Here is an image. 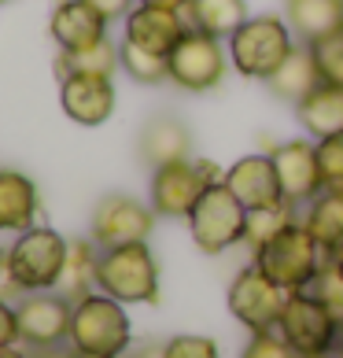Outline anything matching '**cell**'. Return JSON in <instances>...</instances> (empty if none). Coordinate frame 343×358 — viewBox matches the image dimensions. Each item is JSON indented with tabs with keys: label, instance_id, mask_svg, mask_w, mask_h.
Masks as SVG:
<instances>
[{
	"label": "cell",
	"instance_id": "cell-1",
	"mask_svg": "<svg viewBox=\"0 0 343 358\" xmlns=\"http://www.w3.org/2000/svg\"><path fill=\"white\" fill-rule=\"evenodd\" d=\"M67 340H71V351L82 358H122L129 351V340H133L126 303L103 296L100 288L74 299Z\"/></svg>",
	"mask_w": 343,
	"mask_h": 358
},
{
	"label": "cell",
	"instance_id": "cell-2",
	"mask_svg": "<svg viewBox=\"0 0 343 358\" xmlns=\"http://www.w3.org/2000/svg\"><path fill=\"white\" fill-rule=\"evenodd\" d=\"M255 266L270 277L277 288L284 292H302L310 288V281L325 266V251L314 241V233L302 222H288L284 229H277L270 241H262L255 248Z\"/></svg>",
	"mask_w": 343,
	"mask_h": 358
},
{
	"label": "cell",
	"instance_id": "cell-3",
	"mask_svg": "<svg viewBox=\"0 0 343 358\" xmlns=\"http://www.w3.org/2000/svg\"><path fill=\"white\" fill-rule=\"evenodd\" d=\"M67 251H71V241L63 233H56L52 225H34V229L19 233L4 255L11 288L19 292L59 288L63 270H67Z\"/></svg>",
	"mask_w": 343,
	"mask_h": 358
},
{
	"label": "cell",
	"instance_id": "cell-4",
	"mask_svg": "<svg viewBox=\"0 0 343 358\" xmlns=\"http://www.w3.org/2000/svg\"><path fill=\"white\" fill-rule=\"evenodd\" d=\"M295 37L292 26L277 15H247L240 30L229 37V59L244 78L255 82H270L281 71V63L292 56Z\"/></svg>",
	"mask_w": 343,
	"mask_h": 358
},
{
	"label": "cell",
	"instance_id": "cell-5",
	"mask_svg": "<svg viewBox=\"0 0 343 358\" xmlns=\"http://www.w3.org/2000/svg\"><path fill=\"white\" fill-rule=\"evenodd\" d=\"M96 288L118 303H155L159 299V262L148 241L100 251Z\"/></svg>",
	"mask_w": 343,
	"mask_h": 358
},
{
	"label": "cell",
	"instance_id": "cell-6",
	"mask_svg": "<svg viewBox=\"0 0 343 358\" xmlns=\"http://www.w3.org/2000/svg\"><path fill=\"white\" fill-rule=\"evenodd\" d=\"M277 333L284 336V343L299 358H328L343 340V325L318 296H310V292H288Z\"/></svg>",
	"mask_w": 343,
	"mask_h": 358
},
{
	"label": "cell",
	"instance_id": "cell-7",
	"mask_svg": "<svg viewBox=\"0 0 343 358\" xmlns=\"http://www.w3.org/2000/svg\"><path fill=\"white\" fill-rule=\"evenodd\" d=\"M189 233L203 255H221L247 236V207L229 192L226 181H214L192 207Z\"/></svg>",
	"mask_w": 343,
	"mask_h": 358
},
{
	"label": "cell",
	"instance_id": "cell-8",
	"mask_svg": "<svg viewBox=\"0 0 343 358\" xmlns=\"http://www.w3.org/2000/svg\"><path fill=\"white\" fill-rule=\"evenodd\" d=\"M226 174H218L214 163L207 159H174L166 166L152 170V210L163 218H189L192 207L200 203V196L210 189L214 181Z\"/></svg>",
	"mask_w": 343,
	"mask_h": 358
},
{
	"label": "cell",
	"instance_id": "cell-9",
	"mask_svg": "<svg viewBox=\"0 0 343 358\" xmlns=\"http://www.w3.org/2000/svg\"><path fill=\"white\" fill-rule=\"evenodd\" d=\"M170 82L184 92H210L221 78H226V48L221 37L200 34L189 26V34L174 45V52L166 56Z\"/></svg>",
	"mask_w": 343,
	"mask_h": 358
},
{
	"label": "cell",
	"instance_id": "cell-10",
	"mask_svg": "<svg viewBox=\"0 0 343 358\" xmlns=\"http://www.w3.org/2000/svg\"><path fill=\"white\" fill-rule=\"evenodd\" d=\"M226 299H229V314L247 329V333H270V329H277V322H281L288 292L277 288L251 262L247 270H240L233 277Z\"/></svg>",
	"mask_w": 343,
	"mask_h": 358
},
{
	"label": "cell",
	"instance_id": "cell-11",
	"mask_svg": "<svg viewBox=\"0 0 343 358\" xmlns=\"http://www.w3.org/2000/svg\"><path fill=\"white\" fill-rule=\"evenodd\" d=\"M155 225V210L148 203L133 200V196H103L92 210V244L100 251L108 248H122V244H140L152 236Z\"/></svg>",
	"mask_w": 343,
	"mask_h": 358
},
{
	"label": "cell",
	"instance_id": "cell-12",
	"mask_svg": "<svg viewBox=\"0 0 343 358\" xmlns=\"http://www.w3.org/2000/svg\"><path fill=\"white\" fill-rule=\"evenodd\" d=\"M71 314H74V299H67L63 292L59 296L56 292H30L15 307L19 340L37 351L59 348L71 336Z\"/></svg>",
	"mask_w": 343,
	"mask_h": 358
},
{
	"label": "cell",
	"instance_id": "cell-13",
	"mask_svg": "<svg viewBox=\"0 0 343 358\" xmlns=\"http://www.w3.org/2000/svg\"><path fill=\"white\" fill-rule=\"evenodd\" d=\"M273 166L288 203H310L325 189L318 166V141H288L273 148Z\"/></svg>",
	"mask_w": 343,
	"mask_h": 358
},
{
	"label": "cell",
	"instance_id": "cell-14",
	"mask_svg": "<svg viewBox=\"0 0 343 358\" xmlns=\"http://www.w3.org/2000/svg\"><path fill=\"white\" fill-rule=\"evenodd\" d=\"M59 103L71 122L103 126L115 111V85L103 74H67L59 78Z\"/></svg>",
	"mask_w": 343,
	"mask_h": 358
},
{
	"label": "cell",
	"instance_id": "cell-15",
	"mask_svg": "<svg viewBox=\"0 0 343 358\" xmlns=\"http://www.w3.org/2000/svg\"><path fill=\"white\" fill-rule=\"evenodd\" d=\"M229 192L240 200L247 210H258V207H277L284 203V192H281V178H277V166H273V155H244L226 170Z\"/></svg>",
	"mask_w": 343,
	"mask_h": 358
},
{
	"label": "cell",
	"instance_id": "cell-16",
	"mask_svg": "<svg viewBox=\"0 0 343 358\" xmlns=\"http://www.w3.org/2000/svg\"><path fill=\"white\" fill-rule=\"evenodd\" d=\"M184 34H189V22H184L181 11H170V8L137 4L126 15V41L144 52H155V56H170Z\"/></svg>",
	"mask_w": 343,
	"mask_h": 358
},
{
	"label": "cell",
	"instance_id": "cell-17",
	"mask_svg": "<svg viewBox=\"0 0 343 358\" xmlns=\"http://www.w3.org/2000/svg\"><path fill=\"white\" fill-rule=\"evenodd\" d=\"M48 30L56 37L59 52H85L108 37V19L89 0H59Z\"/></svg>",
	"mask_w": 343,
	"mask_h": 358
},
{
	"label": "cell",
	"instance_id": "cell-18",
	"mask_svg": "<svg viewBox=\"0 0 343 358\" xmlns=\"http://www.w3.org/2000/svg\"><path fill=\"white\" fill-rule=\"evenodd\" d=\"M37 218V185L19 170H0V233H26Z\"/></svg>",
	"mask_w": 343,
	"mask_h": 358
},
{
	"label": "cell",
	"instance_id": "cell-19",
	"mask_svg": "<svg viewBox=\"0 0 343 358\" xmlns=\"http://www.w3.org/2000/svg\"><path fill=\"white\" fill-rule=\"evenodd\" d=\"M302 225H307L314 233V241L321 244L325 259H336L343 251V189H321L307 203Z\"/></svg>",
	"mask_w": 343,
	"mask_h": 358
},
{
	"label": "cell",
	"instance_id": "cell-20",
	"mask_svg": "<svg viewBox=\"0 0 343 358\" xmlns=\"http://www.w3.org/2000/svg\"><path fill=\"white\" fill-rule=\"evenodd\" d=\"M295 115H299L302 129H307L314 141L343 134V89L321 82L318 89L307 92V96L295 103Z\"/></svg>",
	"mask_w": 343,
	"mask_h": 358
},
{
	"label": "cell",
	"instance_id": "cell-21",
	"mask_svg": "<svg viewBox=\"0 0 343 358\" xmlns=\"http://www.w3.org/2000/svg\"><path fill=\"white\" fill-rule=\"evenodd\" d=\"M140 155H144V163H152V170L174 163V159H189L192 137L177 118H152L140 134Z\"/></svg>",
	"mask_w": 343,
	"mask_h": 358
},
{
	"label": "cell",
	"instance_id": "cell-22",
	"mask_svg": "<svg viewBox=\"0 0 343 358\" xmlns=\"http://www.w3.org/2000/svg\"><path fill=\"white\" fill-rule=\"evenodd\" d=\"M266 85H270L273 96L292 100V103H299L302 96H307V92L318 89V85H321V74H318V63H314L310 45H307V41L295 45V48H292V56L281 63V71H277Z\"/></svg>",
	"mask_w": 343,
	"mask_h": 358
},
{
	"label": "cell",
	"instance_id": "cell-23",
	"mask_svg": "<svg viewBox=\"0 0 343 358\" xmlns=\"http://www.w3.org/2000/svg\"><path fill=\"white\" fill-rule=\"evenodd\" d=\"M181 15L192 30H200V34L233 37L236 30H240V22L247 19V4L244 0H189Z\"/></svg>",
	"mask_w": 343,
	"mask_h": 358
},
{
	"label": "cell",
	"instance_id": "cell-24",
	"mask_svg": "<svg viewBox=\"0 0 343 358\" xmlns=\"http://www.w3.org/2000/svg\"><path fill=\"white\" fill-rule=\"evenodd\" d=\"M284 11L292 34H299L307 45L343 26V0H288Z\"/></svg>",
	"mask_w": 343,
	"mask_h": 358
},
{
	"label": "cell",
	"instance_id": "cell-25",
	"mask_svg": "<svg viewBox=\"0 0 343 358\" xmlns=\"http://www.w3.org/2000/svg\"><path fill=\"white\" fill-rule=\"evenodd\" d=\"M96 262H100V248L92 241H71L67 251V270H63V296L67 299H82L96 288Z\"/></svg>",
	"mask_w": 343,
	"mask_h": 358
},
{
	"label": "cell",
	"instance_id": "cell-26",
	"mask_svg": "<svg viewBox=\"0 0 343 358\" xmlns=\"http://www.w3.org/2000/svg\"><path fill=\"white\" fill-rule=\"evenodd\" d=\"M118 71V48L103 37L100 45H92L85 52H59V78L67 74H103L111 78Z\"/></svg>",
	"mask_w": 343,
	"mask_h": 358
},
{
	"label": "cell",
	"instance_id": "cell-27",
	"mask_svg": "<svg viewBox=\"0 0 343 358\" xmlns=\"http://www.w3.org/2000/svg\"><path fill=\"white\" fill-rule=\"evenodd\" d=\"M118 67H122L129 78H133V82H144V85H155V82H166V78H170L166 56L144 52V48L129 45V41L118 45Z\"/></svg>",
	"mask_w": 343,
	"mask_h": 358
},
{
	"label": "cell",
	"instance_id": "cell-28",
	"mask_svg": "<svg viewBox=\"0 0 343 358\" xmlns=\"http://www.w3.org/2000/svg\"><path fill=\"white\" fill-rule=\"evenodd\" d=\"M314 63H318V74L325 85H340L343 89V26H336L333 34L310 41Z\"/></svg>",
	"mask_w": 343,
	"mask_h": 358
},
{
	"label": "cell",
	"instance_id": "cell-29",
	"mask_svg": "<svg viewBox=\"0 0 343 358\" xmlns=\"http://www.w3.org/2000/svg\"><path fill=\"white\" fill-rule=\"evenodd\" d=\"M292 207L295 203H277V207H258V210H247V236L244 241L251 244V251L262 244V241H270V236L277 233V229H284L288 222H295L292 218Z\"/></svg>",
	"mask_w": 343,
	"mask_h": 358
},
{
	"label": "cell",
	"instance_id": "cell-30",
	"mask_svg": "<svg viewBox=\"0 0 343 358\" xmlns=\"http://www.w3.org/2000/svg\"><path fill=\"white\" fill-rule=\"evenodd\" d=\"M302 292H310V296H318L328 310L336 314V322L343 325V273L336 270V262L328 259L325 266L318 270V277L310 281V288H302Z\"/></svg>",
	"mask_w": 343,
	"mask_h": 358
},
{
	"label": "cell",
	"instance_id": "cell-31",
	"mask_svg": "<svg viewBox=\"0 0 343 358\" xmlns=\"http://www.w3.org/2000/svg\"><path fill=\"white\" fill-rule=\"evenodd\" d=\"M318 166L325 189H343V134L318 141Z\"/></svg>",
	"mask_w": 343,
	"mask_h": 358
},
{
	"label": "cell",
	"instance_id": "cell-32",
	"mask_svg": "<svg viewBox=\"0 0 343 358\" xmlns=\"http://www.w3.org/2000/svg\"><path fill=\"white\" fill-rule=\"evenodd\" d=\"M163 358H221L218 355V343L210 336H196V333H184L163 343Z\"/></svg>",
	"mask_w": 343,
	"mask_h": 358
},
{
	"label": "cell",
	"instance_id": "cell-33",
	"mask_svg": "<svg viewBox=\"0 0 343 358\" xmlns=\"http://www.w3.org/2000/svg\"><path fill=\"white\" fill-rule=\"evenodd\" d=\"M240 358H299V355L288 348L277 329H270V333H251V340H247V348L240 351Z\"/></svg>",
	"mask_w": 343,
	"mask_h": 358
},
{
	"label": "cell",
	"instance_id": "cell-34",
	"mask_svg": "<svg viewBox=\"0 0 343 358\" xmlns=\"http://www.w3.org/2000/svg\"><path fill=\"white\" fill-rule=\"evenodd\" d=\"M19 340V322H15V307H8L0 299V348H11Z\"/></svg>",
	"mask_w": 343,
	"mask_h": 358
},
{
	"label": "cell",
	"instance_id": "cell-35",
	"mask_svg": "<svg viewBox=\"0 0 343 358\" xmlns=\"http://www.w3.org/2000/svg\"><path fill=\"white\" fill-rule=\"evenodd\" d=\"M89 4H92V8H96L103 19L111 22V19H122V15H129V11L137 8V0H89Z\"/></svg>",
	"mask_w": 343,
	"mask_h": 358
},
{
	"label": "cell",
	"instance_id": "cell-36",
	"mask_svg": "<svg viewBox=\"0 0 343 358\" xmlns=\"http://www.w3.org/2000/svg\"><path fill=\"white\" fill-rule=\"evenodd\" d=\"M137 4H152V8H170V11H184L189 0H137Z\"/></svg>",
	"mask_w": 343,
	"mask_h": 358
},
{
	"label": "cell",
	"instance_id": "cell-37",
	"mask_svg": "<svg viewBox=\"0 0 343 358\" xmlns=\"http://www.w3.org/2000/svg\"><path fill=\"white\" fill-rule=\"evenodd\" d=\"M133 358H163V343H148V348H140Z\"/></svg>",
	"mask_w": 343,
	"mask_h": 358
},
{
	"label": "cell",
	"instance_id": "cell-38",
	"mask_svg": "<svg viewBox=\"0 0 343 358\" xmlns=\"http://www.w3.org/2000/svg\"><path fill=\"white\" fill-rule=\"evenodd\" d=\"M34 358H82V355H74V351H56V348H48V351L34 355Z\"/></svg>",
	"mask_w": 343,
	"mask_h": 358
},
{
	"label": "cell",
	"instance_id": "cell-39",
	"mask_svg": "<svg viewBox=\"0 0 343 358\" xmlns=\"http://www.w3.org/2000/svg\"><path fill=\"white\" fill-rule=\"evenodd\" d=\"M0 358H30V355L15 351V343H11V348H0Z\"/></svg>",
	"mask_w": 343,
	"mask_h": 358
},
{
	"label": "cell",
	"instance_id": "cell-40",
	"mask_svg": "<svg viewBox=\"0 0 343 358\" xmlns=\"http://www.w3.org/2000/svg\"><path fill=\"white\" fill-rule=\"evenodd\" d=\"M8 277V266H4V255H0V281Z\"/></svg>",
	"mask_w": 343,
	"mask_h": 358
},
{
	"label": "cell",
	"instance_id": "cell-41",
	"mask_svg": "<svg viewBox=\"0 0 343 358\" xmlns=\"http://www.w3.org/2000/svg\"><path fill=\"white\" fill-rule=\"evenodd\" d=\"M333 262H336V270H340V273H343V251H340V255H336V259H333Z\"/></svg>",
	"mask_w": 343,
	"mask_h": 358
},
{
	"label": "cell",
	"instance_id": "cell-42",
	"mask_svg": "<svg viewBox=\"0 0 343 358\" xmlns=\"http://www.w3.org/2000/svg\"><path fill=\"white\" fill-rule=\"evenodd\" d=\"M328 358H343V340H340V348H336L333 355H328Z\"/></svg>",
	"mask_w": 343,
	"mask_h": 358
},
{
	"label": "cell",
	"instance_id": "cell-43",
	"mask_svg": "<svg viewBox=\"0 0 343 358\" xmlns=\"http://www.w3.org/2000/svg\"><path fill=\"white\" fill-rule=\"evenodd\" d=\"M0 4H4V0H0Z\"/></svg>",
	"mask_w": 343,
	"mask_h": 358
}]
</instances>
